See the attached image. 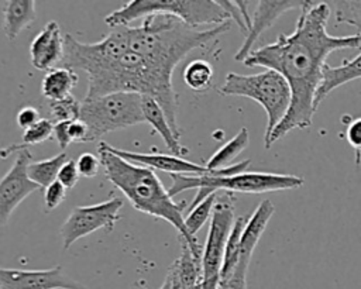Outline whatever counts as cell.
Segmentation results:
<instances>
[{"instance_id": "obj_1", "label": "cell", "mask_w": 361, "mask_h": 289, "mask_svg": "<svg viewBox=\"0 0 361 289\" xmlns=\"http://www.w3.org/2000/svg\"><path fill=\"white\" fill-rule=\"evenodd\" d=\"M230 21L210 28H192L168 14L149 16L137 27L126 25V48L116 58L94 54L89 42L65 35L62 66L87 75L85 99L110 93H137L152 97L165 111L172 130L180 137L178 94L172 75L192 51L206 47L230 30Z\"/></svg>"}, {"instance_id": "obj_2", "label": "cell", "mask_w": 361, "mask_h": 289, "mask_svg": "<svg viewBox=\"0 0 361 289\" xmlns=\"http://www.w3.org/2000/svg\"><path fill=\"white\" fill-rule=\"evenodd\" d=\"M330 7L326 1H312L302 8L295 30L279 34L276 41L254 49L243 62L248 68L261 66L281 73L292 92L290 107L272 134L264 140L267 149L295 128L312 125L316 113L314 99L323 79L327 56L338 49L361 47V34L330 35L327 20Z\"/></svg>"}, {"instance_id": "obj_3", "label": "cell", "mask_w": 361, "mask_h": 289, "mask_svg": "<svg viewBox=\"0 0 361 289\" xmlns=\"http://www.w3.org/2000/svg\"><path fill=\"white\" fill-rule=\"evenodd\" d=\"M99 158L104 171V176L116 187H118V190L123 192L134 209L168 221L178 230L179 238L186 241L193 251H203V247L197 238L190 237L185 227V202H173L168 189H165L164 183L152 169L120 158L118 155L104 148L100 142Z\"/></svg>"}, {"instance_id": "obj_4", "label": "cell", "mask_w": 361, "mask_h": 289, "mask_svg": "<svg viewBox=\"0 0 361 289\" xmlns=\"http://www.w3.org/2000/svg\"><path fill=\"white\" fill-rule=\"evenodd\" d=\"M172 185L168 189L171 196L179 195L189 189H197L189 209L200 203L209 195L217 190H226L228 193H267L278 190H289L300 187L305 180L296 175L288 173H268V172H241L237 175H171Z\"/></svg>"}, {"instance_id": "obj_5", "label": "cell", "mask_w": 361, "mask_h": 289, "mask_svg": "<svg viewBox=\"0 0 361 289\" xmlns=\"http://www.w3.org/2000/svg\"><path fill=\"white\" fill-rule=\"evenodd\" d=\"M157 14L173 16L192 28L209 24L220 25L230 21L227 11L219 1L213 0H131L111 11L104 23L110 28H117Z\"/></svg>"}, {"instance_id": "obj_6", "label": "cell", "mask_w": 361, "mask_h": 289, "mask_svg": "<svg viewBox=\"0 0 361 289\" xmlns=\"http://www.w3.org/2000/svg\"><path fill=\"white\" fill-rule=\"evenodd\" d=\"M219 93L223 96L248 97L262 106L267 114L264 140H267L283 120L292 102V92L288 82L281 73L271 69L254 75L228 72L224 78V83L219 87Z\"/></svg>"}, {"instance_id": "obj_7", "label": "cell", "mask_w": 361, "mask_h": 289, "mask_svg": "<svg viewBox=\"0 0 361 289\" xmlns=\"http://www.w3.org/2000/svg\"><path fill=\"white\" fill-rule=\"evenodd\" d=\"M79 120L87 127V142L103 135L145 123L141 96L137 93H110L80 102Z\"/></svg>"}, {"instance_id": "obj_8", "label": "cell", "mask_w": 361, "mask_h": 289, "mask_svg": "<svg viewBox=\"0 0 361 289\" xmlns=\"http://www.w3.org/2000/svg\"><path fill=\"white\" fill-rule=\"evenodd\" d=\"M234 220V204L231 199L228 196L219 199L210 217V226L202 251V289H217L226 242Z\"/></svg>"}, {"instance_id": "obj_9", "label": "cell", "mask_w": 361, "mask_h": 289, "mask_svg": "<svg viewBox=\"0 0 361 289\" xmlns=\"http://www.w3.org/2000/svg\"><path fill=\"white\" fill-rule=\"evenodd\" d=\"M124 203L118 197H111L97 204L79 206L71 210L61 226L63 250H69L78 240L97 230L111 231L121 219L120 211Z\"/></svg>"}, {"instance_id": "obj_10", "label": "cell", "mask_w": 361, "mask_h": 289, "mask_svg": "<svg viewBox=\"0 0 361 289\" xmlns=\"http://www.w3.org/2000/svg\"><path fill=\"white\" fill-rule=\"evenodd\" d=\"M31 158L28 148L20 149L8 172L0 179V227L8 223L13 211L25 197L41 189L30 179L27 172Z\"/></svg>"}, {"instance_id": "obj_11", "label": "cell", "mask_w": 361, "mask_h": 289, "mask_svg": "<svg viewBox=\"0 0 361 289\" xmlns=\"http://www.w3.org/2000/svg\"><path fill=\"white\" fill-rule=\"evenodd\" d=\"M1 289H87L63 273L61 265L49 269L0 268Z\"/></svg>"}, {"instance_id": "obj_12", "label": "cell", "mask_w": 361, "mask_h": 289, "mask_svg": "<svg viewBox=\"0 0 361 289\" xmlns=\"http://www.w3.org/2000/svg\"><path fill=\"white\" fill-rule=\"evenodd\" d=\"M104 148L111 151L113 154L118 155L120 158L133 162L135 165H141L149 168L152 171H162L169 175H186V176H200L207 175L210 171L204 165L195 164L185 158L168 154H158V152H135L128 149L114 148L113 145L102 141L100 142Z\"/></svg>"}, {"instance_id": "obj_13", "label": "cell", "mask_w": 361, "mask_h": 289, "mask_svg": "<svg viewBox=\"0 0 361 289\" xmlns=\"http://www.w3.org/2000/svg\"><path fill=\"white\" fill-rule=\"evenodd\" d=\"M309 0L299 1V0H283V1H257V8L251 18V27L238 48V51L234 55V59L238 62H244L245 58L252 52V45L257 42L259 35L268 30L275 20L282 16L288 10L293 8H305L307 6Z\"/></svg>"}, {"instance_id": "obj_14", "label": "cell", "mask_w": 361, "mask_h": 289, "mask_svg": "<svg viewBox=\"0 0 361 289\" xmlns=\"http://www.w3.org/2000/svg\"><path fill=\"white\" fill-rule=\"evenodd\" d=\"M202 252L193 251L180 238L179 257L169 266L158 289H202Z\"/></svg>"}, {"instance_id": "obj_15", "label": "cell", "mask_w": 361, "mask_h": 289, "mask_svg": "<svg viewBox=\"0 0 361 289\" xmlns=\"http://www.w3.org/2000/svg\"><path fill=\"white\" fill-rule=\"evenodd\" d=\"M65 35L58 21H48L30 44L31 65L38 70H49L61 63L63 56Z\"/></svg>"}, {"instance_id": "obj_16", "label": "cell", "mask_w": 361, "mask_h": 289, "mask_svg": "<svg viewBox=\"0 0 361 289\" xmlns=\"http://www.w3.org/2000/svg\"><path fill=\"white\" fill-rule=\"evenodd\" d=\"M141 107L145 121L149 123L154 131L161 135L162 141L165 142L166 148L172 152V155L183 158L189 152V149L180 144V137L172 130L162 107L152 97L148 96H141Z\"/></svg>"}, {"instance_id": "obj_17", "label": "cell", "mask_w": 361, "mask_h": 289, "mask_svg": "<svg viewBox=\"0 0 361 289\" xmlns=\"http://www.w3.org/2000/svg\"><path fill=\"white\" fill-rule=\"evenodd\" d=\"M358 78H361V52L355 58L344 61L340 66L326 63L323 68V79L314 99L316 109L334 89Z\"/></svg>"}, {"instance_id": "obj_18", "label": "cell", "mask_w": 361, "mask_h": 289, "mask_svg": "<svg viewBox=\"0 0 361 289\" xmlns=\"http://www.w3.org/2000/svg\"><path fill=\"white\" fill-rule=\"evenodd\" d=\"M275 207L269 199H264L255 207L252 214L247 219L241 234V245H240V258L251 259L254 250L264 234L268 221L271 220Z\"/></svg>"}, {"instance_id": "obj_19", "label": "cell", "mask_w": 361, "mask_h": 289, "mask_svg": "<svg viewBox=\"0 0 361 289\" xmlns=\"http://www.w3.org/2000/svg\"><path fill=\"white\" fill-rule=\"evenodd\" d=\"M35 18L37 10L34 0L6 1L3 7V31L10 41H14Z\"/></svg>"}, {"instance_id": "obj_20", "label": "cell", "mask_w": 361, "mask_h": 289, "mask_svg": "<svg viewBox=\"0 0 361 289\" xmlns=\"http://www.w3.org/2000/svg\"><path fill=\"white\" fill-rule=\"evenodd\" d=\"M79 82V76L69 68H52L49 69L41 83V92L48 102H59L72 96V90Z\"/></svg>"}, {"instance_id": "obj_21", "label": "cell", "mask_w": 361, "mask_h": 289, "mask_svg": "<svg viewBox=\"0 0 361 289\" xmlns=\"http://www.w3.org/2000/svg\"><path fill=\"white\" fill-rule=\"evenodd\" d=\"M250 144V133L247 127H241L240 131L230 138L226 144H223L206 162V168L209 171L223 169L230 166V164L248 147Z\"/></svg>"}, {"instance_id": "obj_22", "label": "cell", "mask_w": 361, "mask_h": 289, "mask_svg": "<svg viewBox=\"0 0 361 289\" xmlns=\"http://www.w3.org/2000/svg\"><path fill=\"white\" fill-rule=\"evenodd\" d=\"M68 161L66 152H59L52 158L41 159V161H34L28 164L27 172L30 179L37 183L41 189L48 187L51 183H54L58 178L59 169L62 165Z\"/></svg>"}, {"instance_id": "obj_23", "label": "cell", "mask_w": 361, "mask_h": 289, "mask_svg": "<svg viewBox=\"0 0 361 289\" xmlns=\"http://www.w3.org/2000/svg\"><path fill=\"white\" fill-rule=\"evenodd\" d=\"M245 216H240L234 220V224L231 227V231L228 234L227 242H226V250H224V258H223V265H221V272H220V279H224L233 273L235 269L238 261H240V245H241V234L244 230V226L247 223Z\"/></svg>"}, {"instance_id": "obj_24", "label": "cell", "mask_w": 361, "mask_h": 289, "mask_svg": "<svg viewBox=\"0 0 361 289\" xmlns=\"http://www.w3.org/2000/svg\"><path fill=\"white\" fill-rule=\"evenodd\" d=\"M214 70L210 62L193 59L183 69V82L195 92H204L213 82Z\"/></svg>"}, {"instance_id": "obj_25", "label": "cell", "mask_w": 361, "mask_h": 289, "mask_svg": "<svg viewBox=\"0 0 361 289\" xmlns=\"http://www.w3.org/2000/svg\"><path fill=\"white\" fill-rule=\"evenodd\" d=\"M54 137L62 152L72 142H87V127L79 118L54 124Z\"/></svg>"}, {"instance_id": "obj_26", "label": "cell", "mask_w": 361, "mask_h": 289, "mask_svg": "<svg viewBox=\"0 0 361 289\" xmlns=\"http://www.w3.org/2000/svg\"><path fill=\"white\" fill-rule=\"evenodd\" d=\"M217 202V192L209 195L204 197L200 203L189 209L186 217H185V227L188 230V234L195 238L196 233L204 226V223L212 217L214 204Z\"/></svg>"}, {"instance_id": "obj_27", "label": "cell", "mask_w": 361, "mask_h": 289, "mask_svg": "<svg viewBox=\"0 0 361 289\" xmlns=\"http://www.w3.org/2000/svg\"><path fill=\"white\" fill-rule=\"evenodd\" d=\"M49 111L56 123L76 120L80 113V102L73 94L59 102H49Z\"/></svg>"}, {"instance_id": "obj_28", "label": "cell", "mask_w": 361, "mask_h": 289, "mask_svg": "<svg viewBox=\"0 0 361 289\" xmlns=\"http://www.w3.org/2000/svg\"><path fill=\"white\" fill-rule=\"evenodd\" d=\"M336 6V23L355 25L361 34V1H331Z\"/></svg>"}, {"instance_id": "obj_29", "label": "cell", "mask_w": 361, "mask_h": 289, "mask_svg": "<svg viewBox=\"0 0 361 289\" xmlns=\"http://www.w3.org/2000/svg\"><path fill=\"white\" fill-rule=\"evenodd\" d=\"M51 135H54V123L49 118H39L34 125L24 130L23 144L27 147L35 145L47 141Z\"/></svg>"}, {"instance_id": "obj_30", "label": "cell", "mask_w": 361, "mask_h": 289, "mask_svg": "<svg viewBox=\"0 0 361 289\" xmlns=\"http://www.w3.org/2000/svg\"><path fill=\"white\" fill-rule=\"evenodd\" d=\"M247 258H240L233 273L224 279H220L217 289H247V271L250 266Z\"/></svg>"}, {"instance_id": "obj_31", "label": "cell", "mask_w": 361, "mask_h": 289, "mask_svg": "<svg viewBox=\"0 0 361 289\" xmlns=\"http://www.w3.org/2000/svg\"><path fill=\"white\" fill-rule=\"evenodd\" d=\"M66 192L68 189L59 183L58 180H55L54 183H51L48 187L44 189V204H45V210L51 211L54 209H56L66 197Z\"/></svg>"}, {"instance_id": "obj_32", "label": "cell", "mask_w": 361, "mask_h": 289, "mask_svg": "<svg viewBox=\"0 0 361 289\" xmlns=\"http://www.w3.org/2000/svg\"><path fill=\"white\" fill-rule=\"evenodd\" d=\"M100 158L96 156L92 152H83L79 155V158L76 159V166L78 171L80 173V176L85 178H93L97 175L99 168H100Z\"/></svg>"}, {"instance_id": "obj_33", "label": "cell", "mask_w": 361, "mask_h": 289, "mask_svg": "<svg viewBox=\"0 0 361 289\" xmlns=\"http://www.w3.org/2000/svg\"><path fill=\"white\" fill-rule=\"evenodd\" d=\"M79 178H80V173L78 171V166H76V161L73 159H68L62 168L59 169V173H58V178L56 180L59 183H62L68 190L69 189H73L76 186V183L79 182Z\"/></svg>"}, {"instance_id": "obj_34", "label": "cell", "mask_w": 361, "mask_h": 289, "mask_svg": "<svg viewBox=\"0 0 361 289\" xmlns=\"http://www.w3.org/2000/svg\"><path fill=\"white\" fill-rule=\"evenodd\" d=\"M345 138L348 144L355 149L357 152V165L360 164V151H361V117L354 118L347 125Z\"/></svg>"}, {"instance_id": "obj_35", "label": "cell", "mask_w": 361, "mask_h": 289, "mask_svg": "<svg viewBox=\"0 0 361 289\" xmlns=\"http://www.w3.org/2000/svg\"><path fill=\"white\" fill-rule=\"evenodd\" d=\"M39 120V113L32 106H24L16 116V123L21 130H27Z\"/></svg>"}, {"instance_id": "obj_36", "label": "cell", "mask_w": 361, "mask_h": 289, "mask_svg": "<svg viewBox=\"0 0 361 289\" xmlns=\"http://www.w3.org/2000/svg\"><path fill=\"white\" fill-rule=\"evenodd\" d=\"M24 148H28V147L24 145V144H11V145H8V147L0 148V161L8 158L13 152H18L20 149H24Z\"/></svg>"}, {"instance_id": "obj_37", "label": "cell", "mask_w": 361, "mask_h": 289, "mask_svg": "<svg viewBox=\"0 0 361 289\" xmlns=\"http://www.w3.org/2000/svg\"><path fill=\"white\" fill-rule=\"evenodd\" d=\"M0 289H1V288H0Z\"/></svg>"}]
</instances>
